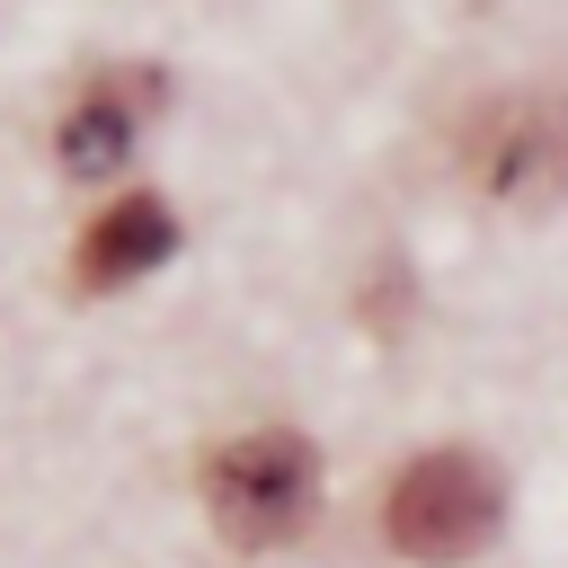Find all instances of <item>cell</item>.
<instances>
[{"label":"cell","mask_w":568,"mask_h":568,"mask_svg":"<svg viewBox=\"0 0 568 568\" xmlns=\"http://www.w3.org/2000/svg\"><path fill=\"white\" fill-rule=\"evenodd\" d=\"M151 115H160V71H151V62L98 71V80L71 98V115H62L53 160H62L71 178H98V169H115V160L133 151V133H142Z\"/></svg>","instance_id":"277c9868"},{"label":"cell","mask_w":568,"mask_h":568,"mask_svg":"<svg viewBox=\"0 0 568 568\" xmlns=\"http://www.w3.org/2000/svg\"><path fill=\"white\" fill-rule=\"evenodd\" d=\"M204 515L231 550H284L311 506H320V453L293 426H257V435H222L195 470Z\"/></svg>","instance_id":"6da1fadb"},{"label":"cell","mask_w":568,"mask_h":568,"mask_svg":"<svg viewBox=\"0 0 568 568\" xmlns=\"http://www.w3.org/2000/svg\"><path fill=\"white\" fill-rule=\"evenodd\" d=\"M453 151H462V178L479 195L541 213L568 195V98L559 89H497L462 115Z\"/></svg>","instance_id":"3957f363"},{"label":"cell","mask_w":568,"mask_h":568,"mask_svg":"<svg viewBox=\"0 0 568 568\" xmlns=\"http://www.w3.org/2000/svg\"><path fill=\"white\" fill-rule=\"evenodd\" d=\"M169 248H178V213H169L160 195H115V204L80 231V248H71V284H80V293L133 284V275H151Z\"/></svg>","instance_id":"5b68a950"},{"label":"cell","mask_w":568,"mask_h":568,"mask_svg":"<svg viewBox=\"0 0 568 568\" xmlns=\"http://www.w3.org/2000/svg\"><path fill=\"white\" fill-rule=\"evenodd\" d=\"M497 515H506V479L470 444H435V453L399 462V479L382 497L390 550L399 559H426V568H453V559L488 550L497 541Z\"/></svg>","instance_id":"7a4b0ae2"}]
</instances>
